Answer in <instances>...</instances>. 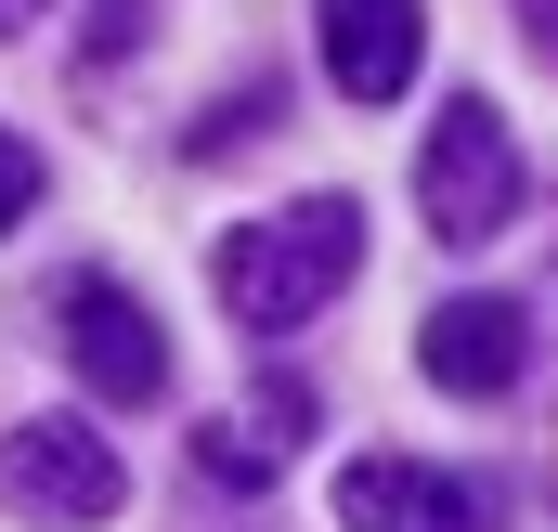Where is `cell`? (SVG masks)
Returning <instances> with one entry per match:
<instances>
[{
	"label": "cell",
	"mask_w": 558,
	"mask_h": 532,
	"mask_svg": "<svg viewBox=\"0 0 558 532\" xmlns=\"http://www.w3.org/2000/svg\"><path fill=\"white\" fill-rule=\"evenodd\" d=\"M208 273H221V312H234V325L286 338V325H312V312L364 273V208H351V195H299L274 221H234Z\"/></svg>",
	"instance_id": "obj_1"
},
{
	"label": "cell",
	"mask_w": 558,
	"mask_h": 532,
	"mask_svg": "<svg viewBox=\"0 0 558 532\" xmlns=\"http://www.w3.org/2000/svg\"><path fill=\"white\" fill-rule=\"evenodd\" d=\"M416 208H428V234H441V247H481V234H507V221H520V131H507L481 92H454V105L428 118Z\"/></svg>",
	"instance_id": "obj_2"
},
{
	"label": "cell",
	"mask_w": 558,
	"mask_h": 532,
	"mask_svg": "<svg viewBox=\"0 0 558 532\" xmlns=\"http://www.w3.org/2000/svg\"><path fill=\"white\" fill-rule=\"evenodd\" d=\"M0 494H13L26 520H118L131 468L105 455V428H65V415H26V428H0Z\"/></svg>",
	"instance_id": "obj_3"
},
{
	"label": "cell",
	"mask_w": 558,
	"mask_h": 532,
	"mask_svg": "<svg viewBox=\"0 0 558 532\" xmlns=\"http://www.w3.org/2000/svg\"><path fill=\"white\" fill-rule=\"evenodd\" d=\"M52 312H65V364H78L105 402H156V390H169V325L143 312L118 273H78Z\"/></svg>",
	"instance_id": "obj_4"
},
{
	"label": "cell",
	"mask_w": 558,
	"mask_h": 532,
	"mask_svg": "<svg viewBox=\"0 0 558 532\" xmlns=\"http://www.w3.org/2000/svg\"><path fill=\"white\" fill-rule=\"evenodd\" d=\"M338 520L351 532H494V494L454 481V468H416V455H351L338 468Z\"/></svg>",
	"instance_id": "obj_5"
},
{
	"label": "cell",
	"mask_w": 558,
	"mask_h": 532,
	"mask_svg": "<svg viewBox=\"0 0 558 532\" xmlns=\"http://www.w3.org/2000/svg\"><path fill=\"white\" fill-rule=\"evenodd\" d=\"M312 26H325V78H338V105H403L428 65V13L416 0H312Z\"/></svg>",
	"instance_id": "obj_6"
},
{
	"label": "cell",
	"mask_w": 558,
	"mask_h": 532,
	"mask_svg": "<svg viewBox=\"0 0 558 532\" xmlns=\"http://www.w3.org/2000/svg\"><path fill=\"white\" fill-rule=\"evenodd\" d=\"M416 364H428V390L494 402V390H520V364H533V325H520V299H441V312L416 325Z\"/></svg>",
	"instance_id": "obj_7"
},
{
	"label": "cell",
	"mask_w": 558,
	"mask_h": 532,
	"mask_svg": "<svg viewBox=\"0 0 558 532\" xmlns=\"http://www.w3.org/2000/svg\"><path fill=\"white\" fill-rule=\"evenodd\" d=\"M312 442V390L299 377H274V390H247L234 415H208L195 428V468L221 481V494H260V481H286V455Z\"/></svg>",
	"instance_id": "obj_8"
},
{
	"label": "cell",
	"mask_w": 558,
	"mask_h": 532,
	"mask_svg": "<svg viewBox=\"0 0 558 532\" xmlns=\"http://www.w3.org/2000/svg\"><path fill=\"white\" fill-rule=\"evenodd\" d=\"M260 118H286V78H247V92H221V105L195 118V156H234V143L260 131Z\"/></svg>",
	"instance_id": "obj_9"
},
{
	"label": "cell",
	"mask_w": 558,
	"mask_h": 532,
	"mask_svg": "<svg viewBox=\"0 0 558 532\" xmlns=\"http://www.w3.org/2000/svg\"><path fill=\"white\" fill-rule=\"evenodd\" d=\"M26 208H39V143H26V131H0V234H13Z\"/></svg>",
	"instance_id": "obj_10"
},
{
	"label": "cell",
	"mask_w": 558,
	"mask_h": 532,
	"mask_svg": "<svg viewBox=\"0 0 558 532\" xmlns=\"http://www.w3.org/2000/svg\"><path fill=\"white\" fill-rule=\"evenodd\" d=\"M143 39V0H92V52H131Z\"/></svg>",
	"instance_id": "obj_11"
},
{
	"label": "cell",
	"mask_w": 558,
	"mask_h": 532,
	"mask_svg": "<svg viewBox=\"0 0 558 532\" xmlns=\"http://www.w3.org/2000/svg\"><path fill=\"white\" fill-rule=\"evenodd\" d=\"M520 26H533V52H546V78H558V0H520Z\"/></svg>",
	"instance_id": "obj_12"
},
{
	"label": "cell",
	"mask_w": 558,
	"mask_h": 532,
	"mask_svg": "<svg viewBox=\"0 0 558 532\" xmlns=\"http://www.w3.org/2000/svg\"><path fill=\"white\" fill-rule=\"evenodd\" d=\"M39 13H52V0H0V39H13V26H39Z\"/></svg>",
	"instance_id": "obj_13"
}]
</instances>
